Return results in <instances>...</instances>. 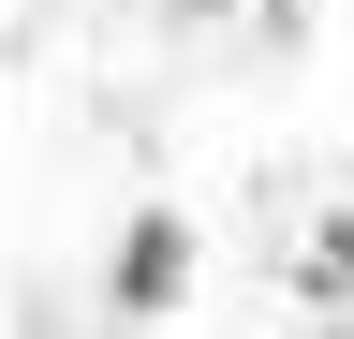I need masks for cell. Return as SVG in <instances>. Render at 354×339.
<instances>
[{
	"label": "cell",
	"instance_id": "2",
	"mask_svg": "<svg viewBox=\"0 0 354 339\" xmlns=\"http://www.w3.org/2000/svg\"><path fill=\"white\" fill-rule=\"evenodd\" d=\"M295 295H310V310H354V206H325V222H310V251H295Z\"/></svg>",
	"mask_w": 354,
	"mask_h": 339
},
{
	"label": "cell",
	"instance_id": "1",
	"mask_svg": "<svg viewBox=\"0 0 354 339\" xmlns=\"http://www.w3.org/2000/svg\"><path fill=\"white\" fill-rule=\"evenodd\" d=\"M104 280H118V310H177V295H192V222H177V206H133Z\"/></svg>",
	"mask_w": 354,
	"mask_h": 339
},
{
	"label": "cell",
	"instance_id": "3",
	"mask_svg": "<svg viewBox=\"0 0 354 339\" xmlns=\"http://www.w3.org/2000/svg\"><path fill=\"white\" fill-rule=\"evenodd\" d=\"M177 15H236V0H177Z\"/></svg>",
	"mask_w": 354,
	"mask_h": 339
}]
</instances>
